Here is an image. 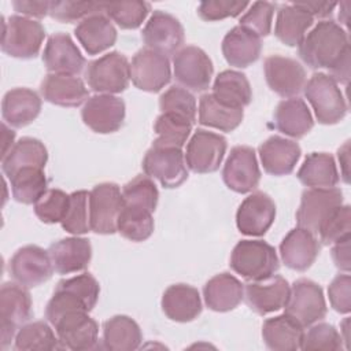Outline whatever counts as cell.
Segmentation results:
<instances>
[{"instance_id": "cell-1", "label": "cell", "mask_w": 351, "mask_h": 351, "mask_svg": "<svg viewBox=\"0 0 351 351\" xmlns=\"http://www.w3.org/2000/svg\"><path fill=\"white\" fill-rule=\"evenodd\" d=\"M347 49V32L335 21L318 22L298 45L300 59L311 69H329Z\"/></svg>"}, {"instance_id": "cell-2", "label": "cell", "mask_w": 351, "mask_h": 351, "mask_svg": "<svg viewBox=\"0 0 351 351\" xmlns=\"http://www.w3.org/2000/svg\"><path fill=\"white\" fill-rule=\"evenodd\" d=\"M229 265L248 281L266 280L280 269L274 247L263 240L239 241L230 254Z\"/></svg>"}, {"instance_id": "cell-3", "label": "cell", "mask_w": 351, "mask_h": 351, "mask_svg": "<svg viewBox=\"0 0 351 351\" xmlns=\"http://www.w3.org/2000/svg\"><path fill=\"white\" fill-rule=\"evenodd\" d=\"M45 37L44 26L23 15H11L3 18L1 51L12 58L32 59L41 49Z\"/></svg>"}, {"instance_id": "cell-4", "label": "cell", "mask_w": 351, "mask_h": 351, "mask_svg": "<svg viewBox=\"0 0 351 351\" xmlns=\"http://www.w3.org/2000/svg\"><path fill=\"white\" fill-rule=\"evenodd\" d=\"M303 89L319 123L335 125L346 117L347 103L337 82L328 74H313Z\"/></svg>"}, {"instance_id": "cell-5", "label": "cell", "mask_w": 351, "mask_h": 351, "mask_svg": "<svg viewBox=\"0 0 351 351\" xmlns=\"http://www.w3.org/2000/svg\"><path fill=\"white\" fill-rule=\"evenodd\" d=\"M85 81L96 93H121L128 88L130 81V63L125 55L112 51L88 63Z\"/></svg>"}, {"instance_id": "cell-6", "label": "cell", "mask_w": 351, "mask_h": 351, "mask_svg": "<svg viewBox=\"0 0 351 351\" xmlns=\"http://www.w3.org/2000/svg\"><path fill=\"white\" fill-rule=\"evenodd\" d=\"M343 204V192L336 188H310L302 193L296 211V222L300 228L318 234L325 221Z\"/></svg>"}, {"instance_id": "cell-7", "label": "cell", "mask_w": 351, "mask_h": 351, "mask_svg": "<svg viewBox=\"0 0 351 351\" xmlns=\"http://www.w3.org/2000/svg\"><path fill=\"white\" fill-rule=\"evenodd\" d=\"M123 207L122 191L114 182L97 184L89 192L90 230L99 234L117 232V222Z\"/></svg>"}, {"instance_id": "cell-8", "label": "cell", "mask_w": 351, "mask_h": 351, "mask_svg": "<svg viewBox=\"0 0 351 351\" xmlns=\"http://www.w3.org/2000/svg\"><path fill=\"white\" fill-rule=\"evenodd\" d=\"M284 308L285 314L303 328L321 321L326 315L322 288L308 278L296 280L292 284L289 299Z\"/></svg>"}, {"instance_id": "cell-9", "label": "cell", "mask_w": 351, "mask_h": 351, "mask_svg": "<svg viewBox=\"0 0 351 351\" xmlns=\"http://www.w3.org/2000/svg\"><path fill=\"white\" fill-rule=\"evenodd\" d=\"M143 170L165 188H177L188 178L185 156L181 148L152 145L144 155Z\"/></svg>"}, {"instance_id": "cell-10", "label": "cell", "mask_w": 351, "mask_h": 351, "mask_svg": "<svg viewBox=\"0 0 351 351\" xmlns=\"http://www.w3.org/2000/svg\"><path fill=\"white\" fill-rule=\"evenodd\" d=\"M33 315L32 298L26 287L4 282L0 289V329L1 348H5L15 335V329Z\"/></svg>"}, {"instance_id": "cell-11", "label": "cell", "mask_w": 351, "mask_h": 351, "mask_svg": "<svg viewBox=\"0 0 351 351\" xmlns=\"http://www.w3.org/2000/svg\"><path fill=\"white\" fill-rule=\"evenodd\" d=\"M226 147L228 144L223 136L197 129L186 144L185 163L193 173H214L222 163Z\"/></svg>"}, {"instance_id": "cell-12", "label": "cell", "mask_w": 351, "mask_h": 351, "mask_svg": "<svg viewBox=\"0 0 351 351\" xmlns=\"http://www.w3.org/2000/svg\"><path fill=\"white\" fill-rule=\"evenodd\" d=\"M174 77L182 86L202 92L210 86L214 66L208 55L199 47L186 45L178 49L173 58Z\"/></svg>"}, {"instance_id": "cell-13", "label": "cell", "mask_w": 351, "mask_h": 351, "mask_svg": "<svg viewBox=\"0 0 351 351\" xmlns=\"http://www.w3.org/2000/svg\"><path fill=\"white\" fill-rule=\"evenodd\" d=\"M171 78L169 58L149 48L136 52L130 62V80L144 92H159Z\"/></svg>"}, {"instance_id": "cell-14", "label": "cell", "mask_w": 351, "mask_h": 351, "mask_svg": "<svg viewBox=\"0 0 351 351\" xmlns=\"http://www.w3.org/2000/svg\"><path fill=\"white\" fill-rule=\"evenodd\" d=\"M52 271L53 266L48 251L38 245H25L10 259V274L26 288L38 287L48 281Z\"/></svg>"}, {"instance_id": "cell-15", "label": "cell", "mask_w": 351, "mask_h": 351, "mask_svg": "<svg viewBox=\"0 0 351 351\" xmlns=\"http://www.w3.org/2000/svg\"><path fill=\"white\" fill-rule=\"evenodd\" d=\"M222 178L225 185L237 193L254 191L261 180L255 149L248 145L233 147L223 165Z\"/></svg>"}, {"instance_id": "cell-16", "label": "cell", "mask_w": 351, "mask_h": 351, "mask_svg": "<svg viewBox=\"0 0 351 351\" xmlns=\"http://www.w3.org/2000/svg\"><path fill=\"white\" fill-rule=\"evenodd\" d=\"M62 348L85 351L97 347L99 326L88 311H71L53 324Z\"/></svg>"}, {"instance_id": "cell-17", "label": "cell", "mask_w": 351, "mask_h": 351, "mask_svg": "<svg viewBox=\"0 0 351 351\" xmlns=\"http://www.w3.org/2000/svg\"><path fill=\"white\" fill-rule=\"evenodd\" d=\"M125 103L114 95H95L89 97L81 110L84 123L96 133H114L123 125Z\"/></svg>"}, {"instance_id": "cell-18", "label": "cell", "mask_w": 351, "mask_h": 351, "mask_svg": "<svg viewBox=\"0 0 351 351\" xmlns=\"http://www.w3.org/2000/svg\"><path fill=\"white\" fill-rule=\"evenodd\" d=\"M141 37L147 48L167 56L184 44V27L171 14L156 10L145 23Z\"/></svg>"}, {"instance_id": "cell-19", "label": "cell", "mask_w": 351, "mask_h": 351, "mask_svg": "<svg viewBox=\"0 0 351 351\" xmlns=\"http://www.w3.org/2000/svg\"><path fill=\"white\" fill-rule=\"evenodd\" d=\"M263 70L269 88L281 97H296L306 85L304 67L292 58L267 56Z\"/></svg>"}, {"instance_id": "cell-20", "label": "cell", "mask_w": 351, "mask_h": 351, "mask_svg": "<svg viewBox=\"0 0 351 351\" xmlns=\"http://www.w3.org/2000/svg\"><path fill=\"white\" fill-rule=\"evenodd\" d=\"M289 293L291 287L288 281L276 274L266 280L250 281L244 285L245 302L259 315H266L285 307Z\"/></svg>"}, {"instance_id": "cell-21", "label": "cell", "mask_w": 351, "mask_h": 351, "mask_svg": "<svg viewBox=\"0 0 351 351\" xmlns=\"http://www.w3.org/2000/svg\"><path fill=\"white\" fill-rule=\"evenodd\" d=\"M276 218V204L265 192L248 195L236 213L237 229L247 236H263Z\"/></svg>"}, {"instance_id": "cell-22", "label": "cell", "mask_w": 351, "mask_h": 351, "mask_svg": "<svg viewBox=\"0 0 351 351\" xmlns=\"http://www.w3.org/2000/svg\"><path fill=\"white\" fill-rule=\"evenodd\" d=\"M43 62L49 73L69 75L80 74L86 64L81 51L66 33H55L48 38Z\"/></svg>"}, {"instance_id": "cell-23", "label": "cell", "mask_w": 351, "mask_h": 351, "mask_svg": "<svg viewBox=\"0 0 351 351\" xmlns=\"http://www.w3.org/2000/svg\"><path fill=\"white\" fill-rule=\"evenodd\" d=\"M319 241L314 233L300 226L288 232L280 244L281 261L298 271L307 270L319 254Z\"/></svg>"}, {"instance_id": "cell-24", "label": "cell", "mask_w": 351, "mask_h": 351, "mask_svg": "<svg viewBox=\"0 0 351 351\" xmlns=\"http://www.w3.org/2000/svg\"><path fill=\"white\" fill-rule=\"evenodd\" d=\"M40 92L44 100L60 107H78L89 99L84 81L69 74H47L41 81Z\"/></svg>"}, {"instance_id": "cell-25", "label": "cell", "mask_w": 351, "mask_h": 351, "mask_svg": "<svg viewBox=\"0 0 351 351\" xmlns=\"http://www.w3.org/2000/svg\"><path fill=\"white\" fill-rule=\"evenodd\" d=\"M262 51V40L252 30L244 26H234L222 40V53L225 60L234 67L245 69L255 63Z\"/></svg>"}, {"instance_id": "cell-26", "label": "cell", "mask_w": 351, "mask_h": 351, "mask_svg": "<svg viewBox=\"0 0 351 351\" xmlns=\"http://www.w3.org/2000/svg\"><path fill=\"white\" fill-rule=\"evenodd\" d=\"M258 151L263 170L270 176L291 174L302 154L298 143L281 136L269 137Z\"/></svg>"}, {"instance_id": "cell-27", "label": "cell", "mask_w": 351, "mask_h": 351, "mask_svg": "<svg viewBox=\"0 0 351 351\" xmlns=\"http://www.w3.org/2000/svg\"><path fill=\"white\" fill-rule=\"evenodd\" d=\"M48 254L56 273L70 274L88 267L92 258V245L85 237H66L51 244Z\"/></svg>"}, {"instance_id": "cell-28", "label": "cell", "mask_w": 351, "mask_h": 351, "mask_svg": "<svg viewBox=\"0 0 351 351\" xmlns=\"http://www.w3.org/2000/svg\"><path fill=\"white\" fill-rule=\"evenodd\" d=\"M41 111L40 96L29 88L8 90L1 101V115L12 128H23L32 123Z\"/></svg>"}, {"instance_id": "cell-29", "label": "cell", "mask_w": 351, "mask_h": 351, "mask_svg": "<svg viewBox=\"0 0 351 351\" xmlns=\"http://www.w3.org/2000/svg\"><path fill=\"white\" fill-rule=\"evenodd\" d=\"M165 315L176 322H191L202 313L199 291L188 284L170 285L162 296Z\"/></svg>"}, {"instance_id": "cell-30", "label": "cell", "mask_w": 351, "mask_h": 351, "mask_svg": "<svg viewBox=\"0 0 351 351\" xmlns=\"http://www.w3.org/2000/svg\"><path fill=\"white\" fill-rule=\"evenodd\" d=\"M203 296L210 310L226 313L241 303L244 298V285L230 273H219L206 282Z\"/></svg>"}, {"instance_id": "cell-31", "label": "cell", "mask_w": 351, "mask_h": 351, "mask_svg": "<svg viewBox=\"0 0 351 351\" xmlns=\"http://www.w3.org/2000/svg\"><path fill=\"white\" fill-rule=\"evenodd\" d=\"M74 34L89 55H97L117 41V29L104 14H95L82 19L74 29Z\"/></svg>"}, {"instance_id": "cell-32", "label": "cell", "mask_w": 351, "mask_h": 351, "mask_svg": "<svg viewBox=\"0 0 351 351\" xmlns=\"http://www.w3.org/2000/svg\"><path fill=\"white\" fill-rule=\"evenodd\" d=\"M274 126L285 136L300 138L306 136L314 126L311 112L300 97H289L281 100L274 110Z\"/></svg>"}, {"instance_id": "cell-33", "label": "cell", "mask_w": 351, "mask_h": 351, "mask_svg": "<svg viewBox=\"0 0 351 351\" xmlns=\"http://www.w3.org/2000/svg\"><path fill=\"white\" fill-rule=\"evenodd\" d=\"M303 333V326L285 313L267 318L262 325L263 341L274 351L300 350Z\"/></svg>"}, {"instance_id": "cell-34", "label": "cell", "mask_w": 351, "mask_h": 351, "mask_svg": "<svg viewBox=\"0 0 351 351\" xmlns=\"http://www.w3.org/2000/svg\"><path fill=\"white\" fill-rule=\"evenodd\" d=\"M313 22L314 18L296 3L281 4L277 11L274 34L282 44L296 47L302 43Z\"/></svg>"}, {"instance_id": "cell-35", "label": "cell", "mask_w": 351, "mask_h": 351, "mask_svg": "<svg viewBox=\"0 0 351 351\" xmlns=\"http://www.w3.org/2000/svg\"><path fill=\"white\" fill-rule=\"evenodd\" d=\"M47 160L48 151L40 140L33 137H22L1 158V169L3 173L10 178L15 171L23 167L44 169Z\"/></svg>"}, {"instance_id": "cell-36", "label": "cell", "mask_w": 351, "mask_h": 351, "mask_svg": "<svg viewBox=\"0 0 351 351\" xmlns=\"http://www.w3.org/2000/svg\"><path fill=\"white\" fill-rule=\"evenodd\" d=\"M103 348L110 351L137 350L143 341L138 324L128 315H114L103 324Z\"/></svg>"}, {"instance_id": "cell-37", "label": "cell", "mask_w": 351, "mask_h": 351, "mask_svg": "<svg viewBox=\"0 0 351 351\" xmlns=\"http://www.w3.org/2000/svg\"><path fill=\"white\" fill-rule=\"evenodd\" d=\"M213 96L222 104L243 108L252 100V90L247 77L236 70L221 71L213 84Z\"/></svg>"}, {"instance_id": "cell-38", "label": "cell", "mask_w": 351, "mask_h": 351, "mask_svg": "<svg viewBox=\"0 0 351 351\" xmlns=\"http://www.w3.org/2000/svg\"><path fill=\"white\" fill-rule=\"evenodd\" d=\"M296 176L303 185L310 188H332L340 180L336 162L326 152L308 154Z\"/></svg>"}, {"instance_id": "cell-39", "label": "cell", "mask_w": 351, "mask_h": 351, "mask_svg": "<svg viewBox=\"0 0 351 351\" xmlns=\"http://www.w3.org/2000/svg\"><path fill=\"white\" fill-rule=\"evenodd\" d=\"M243 108H234L219 103L213 93H204L199 99V123L222 132L234 130L243 121Z\"/></svg>"}, {"instance_id": "cell-40", "label": "cell", "mask_w": 351, "mask_h": 351, "mask_svg": "<svg viewBox=\"0 0 351 351\" xmlns=\"http://www.w3.org/2000/svg\"><path fill=\"white\" fill-rule=\"evenodd\" d=\"M10 182L14 199L23 204H34L48 186L44 169L40 167L19 169L10 177Z\"/></svg>"}, {"instance_id": "cell-41", "label": "cell", "mask_w": 351, "mask_h": 351, "mask_svg": "<svg viewBox=\"0 0 351 351\" xmlns=\"http://www.w3.org/2000/svg\"><path fill=\"white\" fill-rule=\"evenodd\" d=\"M15 350L19 351H51L60 350L58 335L44 321H34L23 325L15 336Z\"/></svg>"}, {"instance_id": "cell-42", "label": "cell", "mask_w": 351, "mask_h": 351, "mask_svg": "<svg viewBox=\"0 0 351 351\" xmlns=\"http://www.w3.org/2000/svg\"><path fill=\"white\" fill-rule=\"evenodd\" d=\"M117 232L130 241L147 240L154 232L152 213L141 207L123 204L118 217Z\"/></svg>"}, {"instance_id": "cell-43", "label": "cell", "mask_w": 351, "mask_h": 351, "mask_svg": "<svg viewBox=\"0 0 351 351\" xmlns=\"http://www.w3.org/2000/svg\"><path fill=\"white\" fill-rule=\"evenodd\" d=\"M192 125V122L180 115L162 112L154 125L158 137L154 140L152 145L182 148L191 134Z\"/></svg>"}, {"instance_id": "cell-44", "label": "cell", "mask_w": 351, "mask_h": 351, "mask_svg": "<svg viewBox=\"0 0 351 351\" xmlns=\"http://www.w3.org/2000/svg\"><path fill=\"white\" fill-rule=\"evenodd\" d=\"M151 11L147 1H110L104 3V14L112 19L121 29H137Z\"/></svg>"}, {"instance_id": "cell-45", "label": "cell", "mask_w": 351, "mask_h": 351, "mask_svg": "<svg viewBox=\"0 0 351 351\" xmlns=\"http://www.w3.org/2000/svg\"><path fill=\"white\" fill-rule=\"evenodd\" d=\"M122 197L123 204L141 207L154 213L159 200V192L151 177L140 174L123 185Z\"/></svg>"}, {"instance_id": "cell-46", "label": "cell", "mask_w": 351, "mask_h": 351, "mask_svg": "<svg viewBox=\"0 0 351 351\" xmlns=\"http://www.w3.org/2000/svg\"><path fill=\"white\" fill-rule=\"evenodd\" d=\"M62 228L71 234H84L90 230L89 222V192L75 191L70 193V202Z\"/></svg>"}, {"instance_id": "cell-47", "label": "cell", "mask_w": 351, "mask_h": 351, "mask_svg": "<svg viewBox=\"0 0 351 351\" xmlns=\"http://www.w3.org/2000/svg\"><path fill=\"white\" fill-rule=\"evenodd\" d=\"M159 107L162 112L180 115L192 123L196 121V99L189 90L178 85L170 86L160 95Z\"/></svg>"}, {"instance_id": "cell-48", "label": "cell", "mask_w": 351, "mask_h": 351, "mask_svg": "<svg viewBox=\"0 0 351 351\" xmlns=\"http://www.w3.org/2000/svg\"><path fill=\"white\" fill-rule=\"evenodd\" d=\"M95 14H104V3L99 1H71L59 0L51 1L49 15L59 22L82 21Z\"/></svg>"}, {"instance_id": "cell-49", "label": "cell", "mask_w": 351, "mask_h": 351, "mask_svg": "<svg viewBox=\"0 0 351 351\" xmlns=\"http://www.w3.org/2000/svg\"><path fill=\"white\" fill-rule=\"evenodd\" d=\"M70 195L62 189H47V192L34 203V214L44 223L62 222L66 215Z\"/></svg>"}, {"instance_id": "cell-50", "label": "cell", "mask_w": 351, "mask_h": 351, "mask_svg": "<svg viewBox=\"0 0 351 351\" xmlns=\"http://www.w3.org/2000/svg\"><path fill=\"white\" fill-rule=\"evenodd\" d=\"M302 350H324V351H330V350H340L343 348V337L337 332V329L326 322L321 324H313L307 329L306 333H303L302 339Z\"/></svg>"}, {"instance_id": "cell-51", "label": "cell", "mask_w": 351, "mask_h": 351, "mask_svg": "<svg viewBox=\"0 0 351 351\" xmlns=\"http://www.w3.org/2000/svg\"><path fill=\"white\" fill-rule=\"evenodd\" d=\"M351 232V211L348 204H341L321 226L318 234L319 240L329 245L347 236Z\"/></svg>"}, {"instance_id": "cell-52", "label": "cell", "mask_w": 351, "mask_h": 351, "mask_svg": "<svg viewBox=\"0 0 351 351\" xmlns=\"http://www.w3.org/2000/svg\"><path fill=\"white\" fill-rule=\"evenodd\" d=\"M276 4L269 1H255L251 4L250 10L240 18V26H244L259 37H265L271 30L273 14Z\"/></svg>"}, {"instance_id": "cell-53", "label": "cell", "mask_w": 351, "mask_h": 351, "mask_svg": "<svg viewBox=\"0 0 351 351\" xmlns=\"http://www.w3.org/2000/svg\"><path fill=\"white\" fill-rule=\"evenodd\" d=\"M250 3L247 1H225V0H206L197 7V14L203 21L214 22L225 18L240 15Z\"/></svg>"}, {"instance_id": "cell-54", "label": "cell", "mask_w": 351, "mask_h": 351, "mask_svg": "<svg viewBox=\"0 0 351 351\" xmlns=\"http://www.w3.org/2000/svg\"><path fill=\"white\" fill-rule=\"evenodd\" d=\"M330 306L340 314H348L351 310V277L350 274L336 276L328 287Z\"/></svg>"}, {"instance_id": "cell-55", "label": "cell", "mask_w": 351, "mask_h": 351, "mask_svg": "<svg viewBox=\"0 0 351 351\" xmlns=\"http://www.w3.org/2000/svg\"><path fill=\"white\" fill-rule=\"evenodd\" d=\"M51 1H23L15 0L12 1V7L16 12L32 16V18H44L49 14Z\"/></svg>"}, {"instance_id": "cell-56", "label": "cell", "mask_w": 351, "mask_h": 351, "mask_svg": "<svg viewBox=\"0 0 351 351\" xmlns=\"http://www.w3.org/2000/svg\"><path fill=\"white\" fill-rule=\"evenodd\" d=\"M332 259L337 269L348 273L351 267L350 262V236L333 243Z\"/></svg>"}, {"instance_id": "cell-57", "label": "cell", "mask_w": 351, "mask_h": 351, "mask_svg": "<svg viewBox=\"0 0 351 351\" xmlns=\"http://www.w3.org/2000/svg\"><path fill=\"white\" fill-rule=\"evenodd\" d=\"M328 74L332 80L340 84H347L350 80V49H347L335 64H332L329 69Z\"/></svg>"}, {"instance_id": "cell-58", "label": "cell", "mask_w": 351, "mask_h": 351, "mask_svg": "<svg viewBox=\"0 0 351 351\" xmlns=\"http://www.w3.org/2000/svg\"><path fill=\"white\" fill-rule=\"evenodd\" d=\"M296 4L303 10H306L313 18L329 16L335 10V7L337 5L336 3H329V1H298Z\"/></svg>"}, {"instance_id": "cell-59", "label": "cell", "mask_w": 351, "mask_h": 351, "mask_svg": "<svg viewBox=\"0 0 351 351\" xmlns=\"http://www.w3.org/2000/svg\"><path fill=\"white\" fill-rule=\"evenodd\" d=\"M337 158H339V162H340L343 180H344V182L348 184V181H350V171H348V167H350V141H346L339 148Z\"/></svg>"}, {"instance_id": "cell-60", "label": "cell", "mask_w": 351, "mask_h": 351, "mask_svg": "<svg viewBox=\"0 0 351 351\" xmlns=\"http://www.w3.org/2000/svg\"><path fill=\"white\" fill-rule=\"evenodd\" d=\"M3 129V143H4V147H3V156L11 149V147L15 144L14 143V138H15V132L8 129L5 123H3L1 126Z\"/></svg>"}]
</instances>
